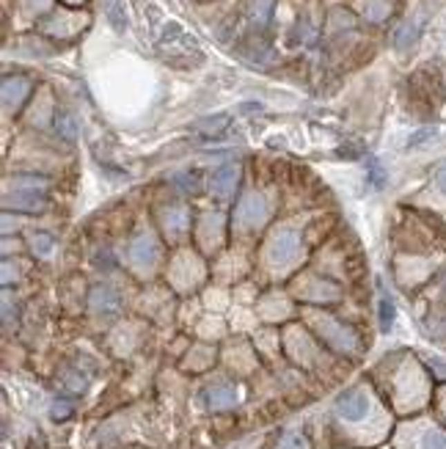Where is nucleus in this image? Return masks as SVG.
<instances>
[{
    "label": "nucleus",
    "mask_w": 446,
    "mask_h": 449,
    "mask_svg": "<svg viewBox=\"0 0 446 449\" xmlns=\"http://www.w3.org/2000/svg\"><path fill=\"white\" fill-rule=\"evenodd\" d=\"M369 411V397L361 392V389H350L345 394H339L336 400V414L345 419V422H361Z\"/></svg>",
    "instance_id": "nucleus-1"
},
{
    "label": "nucleus",
    "mask_w": 446,
    "mask_h": 449,
    "mask_svg": "<svg viewBox=\"0 0 446 449\" xmlns=\"http://www.w3.org/2000/svg\"><path fill=\"white\" fill-rule=\"evenodd\" d=\"M298 248H300V240L295 231H278L267 245V256L273 265H287L298 256Z\"/></svg>",
    "instance_id": "nucleus-2"
},
{
    "label": "nucleus",
    "mask_w": 446,
    "mask_h": 449,
    "mask_svg": "<svg viewBox=\"0 0 446 449\" xmlns=\"http://www.w3.org/2000/svg\"><path fill=\"white\" fill-rule=\"evenodd\" d=\"M3 207H6V210L14 207V210H22V213H39V210L47 207V199H44V193H39V191H17L14 196L6 193Z\"/></svg>",
    "instance_id": "nucleus-3"
},
{
    "label": "nucleus",
    "mask_w": 446,
    "mask_h": 449,
    "mask_svg": "<svg viewBox=\"0 0 446 449\" xmlns=\"http://www.w3.org/2000/svg\"><path fill=\"white\" fill-rule=\"evenodd\" d=\"M264 218V199L256 193H248L240 207H237V224L240 226H256Z\"/></svg>",
    "instance_id": "nucleus-4"
},
{
    "label": "nucleus",
    "mask_w": 446,
    "mask_h": 449,
    "mask_svg": "<svg viewBox=\"0 0 446 449\" xmlns=\"http://www.w3.org/2000/svg\"><path fill=\"white\" fill-rule=\"evenodd\" d=\"M204 403L210 411H223V408H231L237 403V392L231 383H215L204 392Z\"/></svg>",
    "instance_id": "nucleus-5"
},
{
    "label": "nucleus",
    "mask_w": 446,
    "mask_h": 449,
    "mask_svg": "<svg viewBox=\"0 0 446 449\" xmlns=\"http://www.w3.org/2000/svg\"><path fill=\"white\" fill-rule=\"evenodd\" d=\"M119 306H122V300H119V295L108 284H99V287L91 289V309L97 314H116Z\"/></svg>",
    "instance_id": "nucleus-6"
},
{
    "label": "nucleus",
    "mask_w": 446,
    "mask_h": 449,
    "mask_svg": "<svg viewBox=\"0 0 446 449\" xmlns=\"http://www.w3.org/2000/svg\"><path fill=\"white\" fill-rule=\"evenodd\" d=\"M237 182H240V169H237L234 163H226V166H221V169L213 174L210 188H213V193H218V196H229V193L237 188Z\"/></svg>",
    "instance_id": "nucleus-7"
},
{
    "label": "nucleus",
    "mask_w": 446,
    "mask_h": 449,
    "mask_svg": "<svg viewBox=\"0 0 446 449\" xmlns=\"http://www.w3.org/2000/svg\"><path fill=\"white\" fill-rule=\"evenodd\" d=\"M130 256H133V262H135L138 267H149V265H155V256H157V242H155L152 237L141 234V237H135V240H133V245H130Z\"/></svg>",
    "instance_id": "nucleus-8"
},
{
    "label": "nucleus",
    "mask_w": 446,
    "mask_h": 449,
    "mask_svg": "<svg viewBox=\"0 0 446 449\" xmlns=\"http://www.w3.org/2000/svg\"><path fill=\"white\" fill-rule=\"evenodd\" d=\"M28 80H22V77H6L3 80V105L11 111V108H17L22 99H25V94H28Z\"/></svg>",
    "instance_id": "nucleus-9"
},
{
    "label": "nucleus",
    "mask_w": 446,
    "mask_h": 449,
    "mask_svg": "<svg viewBox=\"0 0 446 449\" xmlns=\"http://www.w3.org/2000/svg\"><path fill=\"white\" fill-rule=\"evenodd\" d=\"M226 127H229V113H215V116L199 119V122L193 124V133H199V135H204V138H215V135H221Z\"/></svg>",
    "instance_id": "nucleus-10"
},
{
    "label": "nucleus",
    "mask_w": 446,
    "mask_h": 449,
    "mask_svg": "<svg viewBox=\"0 0 446 449\" xmlns=\"http://www.w3.org/2000/svg\"><path fill=\"white\" fill-rule=\"evenodd\" d=\"M163 226L168 229L171 237H180V234L185 231V226H188V210H182V207H171V210H166V216H163Z\"/></svg>",
    "instance_id": "nucleus-11"
},
{
    "label": "nucleus",
    "mask_w": 446,
    "mask_h": 449,
    "mask_svg": "<svg viewBox=\"0 0 446 449\" xmlns=\"http://www.w3.org/2000/svg\"><path fill=\"white\" fill-rule=\"evenodd\" d=\"M52 245H55V240H52L50 231H33V234H30V251H33L36 256H50Z\"/></svg>",
    "instance_id": "nucleus-12"
},
{
    "label": "nucleus",
    "mask_w": 446,
    "mask_h": 449,
    "mask_svg": "<svg viewBox=\"0 0 446 449\" xmlns=\"http://www.w3.org/2000/svg\"><path fill=\"white\" fill-rule=\"evenodd\" d=\"M394 317H397V309H394V300L389 295L380 298V328L389 331L394 325Z\"/></svg>",
    "instance_id": "nucleus-13"
},
{
    "label": "nucleus",
    "mask_w": 446,
    "mask_h": 449,
    "mask_svg": "<svg viewBox=\"0 0 446 449\" xmlns=\"http://www.w3.org/2000/svg\"><path fill=\"white\" fill-rule=\"evenodd\" d=\"M108 19L116 30H124L127 28V17H124V8L119 0H108Z\"/></svg>",
    "instance_id": "nucleus-14"
},
{
    "label": "nucleus",
    "mask_w": 446,
    "mask_h": 449,
    "mask_svg": "<svg viewBox=\"0 0 446 449\" xmlns=\"http://www.w3.org/2000/svg\"><path fill=\"white\" fill-rule=\"evenodd\" d=\"M55 130H58V133H61L66 141H75V133H77V130H75V119H72L69 113H64V111H61V113L55 116Z\"/></svg>",
    "instance_id": "nucleus-15"
},
{
    "label": "nucleus",
    "mask_w": 446,
    "mask_h": 449,
    "mask_svg": "<svg viewBox=\"0 0 446 449\" xmlns=\"http://www.w3.org/2000/svg\"><path fill=\"white\" fill-rule=\"evenodd\" d=\"M422 449H446V433L430 428V430L425 433V439H422Z\"/></svg>",
    "instance_id": "nucleus-16"
},
{
    "label": "nucleus",
    "mask_w": 446,
    "mask_h": 449,
    "mask_svg": "<svg viewBox=\"0 0 446 449\" xmlns=\"http://www.w3.org/2000/svg\"><path fill=\"white\" fill-rule=\"evenodd\" d=\"M438 135V130L436 127H425V130H419V133H414L411 138H408V146L411 149H416V146H422L425 141H430V138H436Z\"/></svg>",
    "instance_id": "nucleus-17"
},
{
    "label": "nucleus",
    "mask_w": 446,
    "mask_h": 449,
    "mask_svg": "<svg viewBox=\"0 0 446 449\" xmlns=\"http://www.w3.org/2000/svg\"><path fill=\"white\" fill-rule=\"evenodd\" d=\"M369 185L372 188H383L386 185V171H383V166L378 160L369 163Z\"/></svg>",
    "instance_id": "nucleus-18"
},
{
    "label": "nucleus",
    "mask_w": 446,
    "mask_h": 449,
    "mask_svg": "<svg viewBox=\"0 0 446 449\" xmlns=\"http://www.w3.org/2000/svg\"><path fill=\"white\" fill-rule=\"evenodd\" d=\"M278 449H309V441L300 433H289V436H284V441H281Z\"/></svg>",
    "instance_id": "nucleus-19"
},
{
    "label": "nucleus",
    "mask_w": 446,
    "mask_h": 449,
    "mask_svg": "<svg viewBox=\"0 0 446 449\" xmlns=\"http://www.w3.org/2000/svg\"><path fill=\"white\" fill-rule=\"evenodd\" d=\"M171 182H174L180 191H193V188H196V174L185 171V174H177V177H171Z\"/></svg>",
    "instance_id": "nucleus-20"
},
{
    "label": "nucleus",
    "mask_w": 446,
    "mask_h": 449,
    "mask_svg": "<svg viewBox=\"0 0 446 449\" xmlns=\"http://www.w3.org/2000/svg\"><path fill=\"white\" fill-rule=\"evenodd\" d=\"M414 33H416V30H414V25H403V28H400V33H397V47H400V50H405V47H408V39L414 41Z\"/></svg>",
    "instance_id": "nucleus-21"
},
{
    "label": "nucleus",
    "mask_w": 446,
    "mask_h": 449,
    "mask_svg": "<svg viewBox=\"0 0 446 449\" xmlns=\"http://www.w3.org/2000/svg\"><path fill=\"white\" fill-rule=\"evenodd\" d=\"M69 414H72L69 403H52V419H66Z\"/></svg>",
    "instance_id": "nucleus-22"
},
{
    "label": "nucleus",
    "mask_w": 446,
    "mask_h": 449,
    "mask_svg": "<svg viewBox=\"0 0 446 449\" xmlns=\"http://www.w3.org/2000/svg\"><path fill=\"white\" fill-rule=\"evenodd\" d=\"M436 185H438V188L446 193V163L438 169V171H436Z\"/></svg>",
    "instance_id": "nucleus-23"
}]
</instances>
